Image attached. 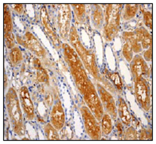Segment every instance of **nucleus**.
Returning <instances> with one entry per match:
<instances>
[{"mask_svg": "<svg viewBox=\"0 0 156 144\" xmlns=\"http://www.w3.org/2000/svg\"><path fill=\"white\" fill-rule=\"evenodd\" d=\"M6 104L14 132L18 135L23 136L25 133L23 113L17 93L13 88H10L6 93Z\"/></svg>", "mask_w": 156, "mask_h": 144, "instance_id": "1", "label": "nucleus"}, {"mask_svg": "<svg viewBox=\"0 0 156 144\" xmlns=\"http://www.w3.org/2000/svg\"><path fill=\"white\" fill-rule=\"evenodd\" d=\"M69 40L72 45L74 47V50H76L77 54L80 56V58L85 65V67L88 69V71L93 74V76L96 78L99 77V71L97 68L96 60L94 55L92 52L88 50L84 47V45L80 42V37L78 35L77 31L74 26L71 27L69 31Z\"/></svg>", "mask_w": 156, "mask_h": 144, "instance_id": "2", "label": "nucleus"}, {"mask_svg": "<svg viewBox=\"0 0 156 144\" xmlns=\"http://www.w3.org/2000/svg\"><path fill=\"white\" fill-rule=\"evenodd\" d=\"M121 4H109L105 16V35L108 41H112L117 35L119 28Z\"/></svg>", "mask_w": 156, "mask_h": 144, "instance_id": "3", "label": "nucleus"}, {"mask_svg": "<svg viewBox=\"0 0 156 144\" xmlns=\"http://www.w3.org/2000/svg\"><path fill=\"white\" fill-rule=\"evenodd\" d=\"M82 95L84 96V99L87 104V107L92 111V113L94 115L98 121L101 120L103 115L105 114L104 107L99 97L98 93L91 81H89Z\"/></svg>", "mask_w": 156, "mask_h": 144, "instance_id": "4", "label": "nucleus"}, {"mask_svg": "<svg viewBox=\"0 0 156 144\" xmlns=\"http://www.w3.org/2000/svg\"><path fill=\"white\" fill-rule=\"evenodd\" d=\"M80 113L82 115L84 128L88 135L93 140L101 139L102 132L101 126L92 111L87 106H82L80 107Z\"/></svg>", "mask_w": 156, "mask_h": 144, "instance_id": "5", "label": "nucleus"}, {"mask_svg": "<svg viewBox=\"0 0 156 144\" xmlns=\"http://www.w3.org/2000/svg\"><path fill=\"white\" fill-rule=\"evenodd\" d=\"M135 93L137 101L142 108L146 111H149L151 106L150 88L144 77L135 80Z\"/></svg>", "mask_w": 156, "mask_h": 144, "instance_id": "6", "label": "nucleus"}, {"mask_svg": "<svg viewBox=\"0 0 156 144\" xmlns=\"http://www.w3.org/2000/svg\"><path fill=\"white\" fill-rule=\"evenodd\" d=\"M71 18L72 12L69 4H62L59 6L58 15V26L61 37L64 40L69 35L71 29Z\"/></svg>", "mask_w": 156, "mask_h": 144, "instance_id": "7", "label": "nucleus"}, {"mask_svg": "<svg viewBox=\"0 0 156 144\" xmlns=\"http://www.w3.org/2000/svg\"><path fill=\"white\" fill-rule=\"evenodd\" d=\"M17 41L21 45H23V47L31 50L37 56H39V57L45 56V49L42 47V45L39 42L38 40L30 32H27L23 37L17 36Z\"/></svg>", "mask_w": 156, "mask_h": 144, "instance_id": "8", "label": "nucleus"}, {"mask_svg": "<svg viewBox=\"0 0 156 144\" xmlns=\"http://www.w3.org/2000/svg\"><path fill=\"white\" fill-rule=\"evenodd\" d=\"M97 91L104 108L112 118L115 119L117 115L116 106L112 96L101 85H97Z\"/></svg>", "mask_w": 156, "mask_h": 144, "instance_id": "9", "label": "nucleus"}, {"mask_svg": "<svg viewBox=\"0 0 156 144\" xmlns=\"http://www.w3.org/2000/svg\"><path fill=\"white\" fill-rule=\"evenodd\" d=\"M131 70L133 75L134 80L141 78L144 75L149 74V68L141 56L136 55L131 61Z\"/></svg>", "mask_w": 156, "mask_h": 144, "instance_id": "10", "label": "nucleus"}, {"mask_svg": "<svg viewBox=\"0 0 156 144\" xmlns=\"http://www.w3.org/2000/svg\"><path fill=\"white\" fill-rule=\"evenodd\" d=\"M41 23H42V25H43L44 28H45V30L46 31V33H48L49 37L51 38L54 46H55L56 48L61 47V43H60L59 38H58V35H57L55 30H54V27L52 26L51 23L49 22L47 10H46V7H45V6H43L41 7Z\"/></svg>", "mask_w": 156, "mask_h": 144, "instance_id": "11", "label": "nucleus"}, {"mask_svg": "<svg viewBox=\"0 0 156 144\" xmlns=\"http://www.w3.org/2000/svg\"><path fill=\"white\" fill-rule=\"evenodd\" d=\"M20 97L25 115L29 120L33 119L34 118V107L30 97L29 91L26 86L20 89Z\"/></svg>", "mask_w": 156, "mask_h": 144, "instance_id": "12", "label": "nucleus"}, {"mask_svg": "<svg viewBox=\"0 0 156 144\" xmlns=\"http://www.w3.org/2000/svg\"><path fill=\"white\" fill-rule=\"evenodd\" d=\"M70 71L72 72V75L73 76L77 89H79L80 93L83 94L85 89H86L87 85H88V84L90 81V80L87 76L84 66L72 68V69H70Z\"/></svg>", "mask_w": 156, "mask_h": 144, "instance_id": "13", "label": "nucleus"}, {"mask_svg": "<svg viewBox=\"0 0 156 144\" xmlns=\"http://www.w3.org/2000/svg\"><path fill=\"white\" fill-rule=\"evenodd\" d=\"M66 115L61 102L57 101L51 111V124L57 130H61L65 125Z\"/></svg>", "mask_w": 156, "mask_h": 144, "instance_id": "14", "label": "nucleus"}, {"mask_svg": "<svg viewBox=\"0 0 156 144\" xmlns=\"http://www.w3.org/2000/svg\"><path fill=\"white\" fill-rule=\"evenodd\" d=\"M62 48L64 50V56H65V59L68 65L69 66L70 69L72 68H76V67H80L83 66L82 62L78 58V54L74 50L73 48L68 45V44H63Z\"/></svg>", "mask_w": 156, "mask_h": 144, "instance_id": "15", "label": "nucleus"}, {"mask_svg": "<svg viewBox=\"0 0 156 144\" xmlns=\"http://www.w3.org/2000/svg\"><path fill=\"white\" fill-rule=\"evenodd\" d=\"M135 34L139 41L141 43L142 48L148 49V48L152 47V36L148 32L147 30L144 27L137 28L135 31Z\"/></svg>", "mask_w": 156, "mask_h": 144, "instance_id": "16", "label": "nucleus"}, {"mask_svg": "<svg viewBox=\"0 0 156 144\" xmlns=\"http://www.w3.org/2000/svg\"><path fill=\"white\" fill-rule=\"evenodd\" d=\"M118 112H119L120 120L123 124L128 126L132 124V115L127 106V104L124 100L121 97L119 98V104H118Z\"/></svg>", "mask_w": 156, "mask_h": 144, "instance_id": "17", "label": "nucleus"}, {"mask_svg": "<svg viewBox=\"0 0 156 144\" xmlns=\"http://www.w3.org/2000/svg\"><path fill=\"white\" fill-rule=\"evenodd\" d=\"M123 38L125 41L129 42L130 45H132V50L136 53H140L142 50V45L139 40L137 39L135 33L132 32H125L123 33Z\"/></svg>", "mask_w": 156, "mask_h": 144, "instance_id": "18", "label": "nucleus"}, {"mask_svg": "<svg viewBox=\"0 0 156 144\" xmlns=\"http://www.w3.org/2000/svg\"><path fill=\"white\" fill-rule=\"evenodd\" d=\"M3 21H4V33H12L13 25L11 14L8 5L4 4V10H3Z\"/></svg>", "mask_w": 156, "mask_h": 144, "instance_id": "19", "label": "nucleus"}, {"mask_svg": "<svg viewBox=\"0 0 156 144\" xmlns=\"http://www.w3.org/2000/svg\"><path fill=\"white\" fill-rule=\"evenodd\" d=\"M34 68L37 69V79L39 82H44L48 83L49 81V76H48L47 72L41 67V62L38 59L34 60Z\"/></svg>", "mask_w": 156, "mask_h": 144, "instance_id": "20", "label": "nucleus"}, {"mask_svg": "<svg viewBox=\"0 0 156 144\" xmlns=\"http://www.w3.org/2000/svg\"><path fill=\"white\" fill-rule=\"evenodd\" d=\"M92 18H93L94 26L97 28H100L102 25L104 16H103L102 10H101L100 5H93V11H92Z\"/></svg>", "mask_w": 156, "mask_h": 144, "instance_id": "21", "label": "nucleus"}, {"mask_svg": "<svg viewBox=\"0 0 156 144\" xmlns=\"http://www.w3.org/2000/svg\"><path fill=\"white\" fill-rule=\"evenodd\" d=\"M101 127L102 132L105 135H109L112 132V124L111 116L107 113H105L101 119Z\"/></svg>", "mask_w": 156, "mask_h": 144, "instance_id": "22", "label": "nucleus"}, {"mask_svg": "<svg viewBox=\"0 0 156 144\" xmlns=\"http://www.w3.org/2000/svg\"><path fill=\"white\" fill-rule=\"evenodd\" d=\"M139 9L138 4H126L124 12H123V19L125 21H128L135 17Z\"/></svg>", "mask_w": 156, "mask_h": 144, "instance_id": "23", "label": "nucleus"}, {"mask_svg": "<svg viewBox=\"0 0 156 144\" xmlns=\"http://www.w3.org/2000/svg\"><path fill=\"white\" fill-rule=\"evenodd\" d=\"M45 138L48 140H58L59 139V135L57 132L56 128L52 124H47L45 126Z\"/></svg>", "mask_w": 156, "mask_h": 144, "instance_id": "24", "label": "nucleus"}, {"mask_svg": "<svg viewBox=\"0 0 156 144\" xmlns=\"http://www.w3.org/2000/svg\"><path fill=\"white\" fill-rule=\"evenodd\" d=\"M10 59L13 65L19 64L23 61V54L19 47L11 49L10 52Z\"/></svg>", "mask_w": 156, "mask_h": 144, "instance_id": "25", "label": "nucleus"}, {"mask_svg": "<svg viewBox=\"0 0 156 144\" xmlns=\"http://www.w3.org/2000/svg\"><path fill=\"white\" fill-rule=\"evenodd\" d=\"M72 6L73 7L74 13H75L76 19L80 22H83L84 15H85V5L77 3V4H72Z\"/></svg>", "mask_w": 156, "mask_h": 144, "instance_id": "26", "label": "nucleus"}, {"mask_svg": "<svg viewBox=\"0 0 156 144\" xmlns=\"http://www.w3.org/2000/svg\"><path fill=\"white\" fill-rule=\"evenodd\" d=\"M123 55L127 60V61L130 62L133 58V50H132V45H130L129 42L126 41L123 47Z\"/></svg>", "mask_w": 156, "mask_h": 144, "instance_id": "27", "label": "nucleus"}, {"mask_svg": "<svg viewBox=\"0 0 156 144\" xmlns=\"http://www.w3.org/2000/svg\"><path fill=\"white\" fill-rule=\"evenodd\" d=\"M109 78L114 83V85L116 86L118 90H121L123 88V83L121 81V79L119 77V74L117 72H108Z\"/></svg>", "mask_w": 156, "mask_h": 144, "instance_id": "28", "label": "nucleus"}, {"mask_svg": "<svg viewBox=\"0 0 156 144\" xmlns=\"http://www.w3.org/2000/svg\"><path fill=\"white\" fill-rule=\"evenodd\" d=\"M144 13V20L145 25L147 27H148L149 29H152V13L151 10H141Z\"/></svg>", "mask_w": 156, "mask_h": 144, "instance_id": "29", "label": "nucleus"}, {"mask_svg": "<svg viewBox=\"0 0 156 144\" xmlns=\"http://www.w3.org/2000/svg\"><path fill=\"white\" fill-rule=\"evenodd\" d=\"M123 139L126 140H136L137 139V132L133 127H130L125 131Z\"/></svg>", "mask_w": 156, "mask_h": 144, "instance_id": "30", "label": "nucleus"}, {"mask_svg": "<svg viewBox=\"0 0 156 144\" xmlns=\"http://www.w3.org/2000/svg\"><path fill=\"white\" fill-rule=\"evenodd\" d=\"M4 40L5 44H6V47L8 49L15 48V41L13 33H4Z\"/></svg>", "mask_w": 156, "mask_h": 144, "instance_id": "31", "label": "nucleus"}, {"mask_svg": "<svg viewBox=\"0 0 156 144\" xmlns=\"http://www.w3.org/2000/svg\"><path fill=\"white\" fill-rule=\"evenodd\" d=\"M151 131H147L146 129H143L141 132V134H140V139L142 140H151V139L148 137V136H150L151 138H152V135L151 132H150Z\"/></svg>", "mask_w": 156, "mask_h": 144, "instance_id": "32", "label": "nucleus"}, {"mask_svg": "<svg viewBox=\"0 0 156 144\" xmlns=\"http://www.w3.org/2000/svg\"><path fill=\"white\" fill-rule=\"evenodd\" d=\"M115 128H116L118 135H119V136H121L122 135H123V126L121 120L117 119L116 123H115Z\"/></svg>", "mask_w": 156, "mask_h": 144, "instance_id": "33", "label": "nucleus"}, {"mask_svg": "<svg viewBox=\"0 0 156 144\" xmlns=\"http://www.w3.org/2000/svg\"><path fill=\"white\" fill-rule=\"evenodd\" d=\"M14 10L16 11L19 15H23V4H12Z\"/></svg>", "mask_w": 156, "mask_h": 144, "instance_id": "34", "label": "nucleus"}, {"mask_svg": "<svg viewBox=\"0 0 156 144\" xmlns=\"http://www.w3.org/2000/svg\"><path fill=\"white\" fill-rule=\"evenodd\" d=\"M144 58L146 59V61H151L152 59V47H150L145 52L144 54Z\"/></svg>", "mask_w": 156, "mask_h": 144, "instance_id": "35", "label": "nucleus"}, {"mask_svg": "<svg viewBox=\"0 0 156 144\" xmlns=\"http://www.w3.org/2000/svg\"><path fill=\"white\" fill-rule=\"evenodd\" d=\"M45 102L47 103V104L49 106H50L52 104V103H53V97H52L51 95L47 94L45 96Z\"/></svg>", "mask_w": 156, "mask_h": 144, "instance_id": "36", "label": "nucleus"}]
</instances>
